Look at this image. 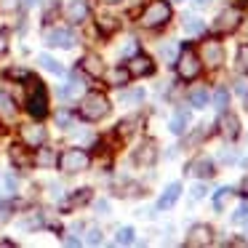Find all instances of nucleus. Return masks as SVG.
I'll use <instances>...</instances> for the list:
<instances>
[{
    "mask_svg": "<svg viewBox=\"0 0 248 248\" xmlns=\"http://www.w3.org/2000/svg\"><path fill=\"white\" fill-rule=\"evenodd\" d=\"M22 139L27 147H40V144H46V128H40V125H24Z\"/></svg>",
    "mask_w": 248,
    "mask_h": 248,
    "instance_id": "nucleus-12",
    "label": "nucleus"
},
{
    "mask_svg": "<svg viewBox=\"0 0 248 248\" xmlns=\"http://www.w3.org/2000/svg\"><path fill=\"white\" fill-rule=\"evenodd\" d=\"M160 56H163V62H168V64H173V62H176V56H179V48H176V43H166V46H160Z\"/></svg>",
    "mask_w": 248,
    "mask_h": 248,
    "instance_id": "nucleus-26",
    "label": "nucleus"
},
{
    "mask_svg": "<svg viewBox=\"0 0 248 248\" xmlns=\"http://www.w3.org/2000/svg\"><path fill=\"white\" fill-rule=\"evenodd\" d=\"M230 195H232V189H219V192H216V198H214V203H216V208H224V203L227 200H230Z\"/></svg>",
    "mask_w": 248,
    "mask_h": 248,
    "instance_id": "nucleus-32",
    "label": "nucleus"
},
{
    "mask_svg": "<svg viewBox=\"0 0 248 248\" xmlns=\"http://www.w3.org/2000/svg\"><path fill=\"white\" fill-rule=\"evenodd\" d=\"M187 125H189V112H184V109H179V112L171 118V131H173L176 136H182L184 131H187Z\"/></svg>",
    "mask_w": 248,
    "mask_h": 248,
    "instance_id": "nucleus-20",
    "label": "nucleus"
},
{
    "mask_svg": "<svg viewBox=\"0 0 248 248\" xmlns=\"http://www.w3.org/2000/svg\"><path fill=\"white\" fill-rule=\"evenodd\" d=\"M203 62H205L208 67H219V64H221V46L216 43V40L203 43Z\"/></svg>",
    "mask_w": 248,
    "mask_h": 248,
    "instance_id": "nucleus-14",
    "label": "nucleus"
},
{
    "mask_svg": "<svg viewBox=\"0 0 248 248\" xmlns=\"http://www.w3.org/2000/svg\"><path fill=\"white\" fill-rule=\"evenodd\" d=\"M144 99V91H125V93H120V102L123 104H136V102H141Z\"/></svg>",
    "mask_w": 248,
    "mask_h": 248,
    "instance_id": "nucleus-29",
    "label": "nucleus"
},
{
    "mask_svg": "<svg viewBox=\"0 0 248 248\" xmlns=\"http://www.w3.org/2000/svg\"><path fill=\"white\" fill-rule=\"evenodd\" d=\"M38 62H40V64H43V70L54 72V75H64V67H62V64H59V62H56V59H51L48 54H40V56H38Z\"/></svg>",
    "mask_w": 248,
    "mask_h": 248,
    "instance_id": "nucleus-24",
    "label": "nucleus"
},
{
    "mask_svg": "<svg viewBox=\"0 0 248 248\" xmlns=\"http://www.w3.org/2000/svg\"><path fill=\"white\" fill-rule=\"evenodd\" d=\"M240 189H243V192H240V195H246V198H248V179H243V184H240Z\"/></svg>",
    "mask_w": 248,
    "mask_h": 248,
    "instance_id": "nucleus-46",
    "label": "nucleus"
},
{
    "mask_svg": "<svg viewBox=\"0 0 248 248\" xmlns=\"http://www.w3.org/2000/svg\"><path fill=\"white\" fill-rule=\"evenodd\" d=\"M192 3H195V8H205V6L211 3V0H192Z\"/></svg>",
    "mask_w": 248,
    "mask_h": 248,
    "instance_id": "nucleus-45",
    "label": "nucleus"
},
{
    "mask_svg": "<svg viewBox=\"0 0 248 248\" xmlns=\"http://www.w3.org/2000/svg\"><path fill=\"white\" fill-rule=\"evenodd\" d=\"M184 32H187V35H200V32H205V22H200V19H189L187 27H184Z\"/></svg>",
    "mask_w": 248,
    "mask_h": 248,
    "instance_id": "nucleus-30",
    "label": "nucleus"
},
{
    "mask_svg": "<svg viewBox=\"0 0 248 248\" xmlns=\"http://www.w3.org/2000/svg\"><path fill=\"white\" fill-rule=\"evenodd\" d=\"M128 78H131L128 67H125V70H120V67H115V70L109 72V83H112L115 88H123L125 83H128Z\"/></svg>",
    "mask_w": 248,
    "mask_h": 248,
    "instance_id": "nucleus-23",
    "label": "nucleus"
},
{
    "mask_svg": "<svg viewBox=\"0 0 248 248\" xmlns=\"http://www.w3.org/2000/svg\"><path fill=\"white\" fill-rule=\"evenodd\" d=\"M176 70H179V78H182V80H192V78L200 75V62H198V56H195L192 48L179 51V56H176Z\"/></svg>",
    "mask_w": 248,
    "mask_h": 248,
    "instance_id": "nucleus-4",
    "label": "nucleus"
},
{
    "mask_svg": "<svg viewBox=\"0 0 248 248\" xmlns=\"http://www.w3.org/2000/svg\"><path fill=\"white\" fill-rule=\"evenodd\" d=\"M67 16H70V22H75V24L86 22V16H88L86 0H72L70 6H67Z\"/></svg>",
    "mask_w": 248,
    "mask_h": 248,
    "instance_id": "nucleus-15",
    "label": "nucleus"
},
{
    "mask_svg": "<svg viewBox=\"0 0 248 248\" xmlns=\"http://www.w3.org/2000/svg\"><path fill=\"white\" fill-rule=\"evenodd\" d=\"M237 24H240V11H237V8H230V11H221L219 16H216L214 30L216 32H232V30H237Z\"/></svg>",
    "mask_w": 248,
    "mask_h": 248,
    "instance_id": "nucleus-7",
    "label": "nucleus"
},
{
    "mask_svg": "<svg viewBox=\"0 0 248 248\" xmlns=\"http://www.w3.org/2000/svg\"><path fill=\"white\" fill-rule=\"evenodd\" d=\"M235 221H248V203H243L240 208L235 211V216H232Z\"/></svg>",
    "mask_w": 248,
    "mask_h": 248,
    "instance_id": "nucleus-35",
    "label": "nucleus"
},
{
    "mask_svg": "<svg viewBox=\"0 0 248 248\" xmlns=\"http://www.w3.org/2000/svg\"><path fill=\"white\" fill-rule=\"evenodd\" d=\"M227 104H230V91H227V88H219V91L214 93V107L227 109Z\"/></svg>",
    "mask_w": 248,
    "mask_h": 248,
    "instance_id": "nucleus-27",
    "label": "nucleus"
},
{
    "mask_svg": "<svg viewBox=\"0 0 248 248\" xmlns=\"http://www.w3.org/2000/svg\"><path fill=\"white\" fill-rule=\"evenodd\" d=\"M19 8V0H0V11H14Z\"/></svg>",
    "mask_w": 248,
    "mask_h": 248,
    "instance_id": "nucleus-37",
    "label": "nucleus"
},
{
    "mask_svg": "<svg viewBox=\"0 0 248 248\" xmlns=\"http://www.w3.org/2000/svg\"><path fill=\"white\" fill-rule=\"evenodd\" d=\"M46 43L48 46H56V48H72L75 46V35L70 32V30H46Z\"/></svg>",
    "mask_w": 248,
    "mask_h": 248,
    "instance_id": "nucleus-6",
    "label": "nucleus"
},
{
    "mask_svg": "<svg viewBox=\"0 0 248 248\" xmlns=\"http://www.w3.org/2000/svg\"><path fill=\"white\" fill-rule=\"evenodd\" d=\"M221 160H224V163H232V160H235V152H221Z\"/></svg>",
    "mask_w": 248,
    "mask_h": 248,
    "instance_id": "nucleus-44",
    "label": "nucleus"
},
{
    "mask_svg": "<svg viewBox=\"0 0 248 248\" xmlns=\"http://www.w3.org/2000/svg\"><path fill=\"white\" fill-rule=\"evenodd\" d=\"M56 163H59V168L64 173H80V171H86V168H88L91 157H88L86 150H64Z\"/></svg>",
    "mask_w": 248,
    "mask_h": 248,
    "instance_id": "nucleus-3",
    "label": "nucleus"
},
{
    "mask_svg": "<svg viewBox=\"0 0 248 248\" xmlns=\"http://www.w3.org/2000/svg\"><path fill=\"white\" fill-rule=\"evenodd\" d=\"M80 67H83V70H86L91 78H99V75L104 72V64H102V59H99L96 54H86V56H83V62H80Z\"/></svg>",
    "mask_w": 248,
    "mask_h": 248,
    "instance_id": "nucleus-16",
    "label": "nucleus"
},
{
    "mask_svg": "<svg viewBox=\"0 0 248 248\" xmlns=\"http://www.w3.org/2000/svg\"><path fill=\"white\" fill-rule=\"evenodd\" d=\"M152 70H155V64H152L150 56H144V54H134V56H131V62H128V72H131V78L152 75Z\"/></svg>",
    "mask_w": 248,
    "mask_h": 248,
    "instance_id": "nucleus-8",
    "label": "nucleus"
},
{
    "mask_svg": "<svg viewBox=\"0 0 248 248\" xmlns=\"http://www.w3.org/2000/svg\"><path fill=\"white\" fill-rule=\"evenodd\" d=\"M35 3H43V0H24V6H35Z\"/></svg>",
    "mask_w": 248,
    "mask_h": 248,
    "instance_id": "nucleus-47",
    "label": "nucleus"
},
{
    "mask_svg": "<svg viewBox=\"0 0 248 248\" xmlns=\"http://www.w3.org/2000/svg\"><path fill=\"white\" fill-rule=\"evenodd\" d=\"M99 27H102V32H115V30H118V22H115V19H102V22H99Z\"/></svg>",
    "mask_w": 248,
    "mask_h": 248,
    "instance_id": "nucleus-34",
    "label": "nucleus"
},
{
    "mask_svg": "<svg viewBox=\"0 0 248 248\" xmlns=\"http://www.w3.org/2000/svg\"><path fill=\"white\" fill-rule=\"evenodd\" d=\"M224 112V109H221ZM219 131L224 139H237V134H240V120H237V115L232 112H224L219 118Z\"/></svg>",
    "mask_w": 248,
    "mask_h": 248,
    "instance_id": "nucleus-9",
    "label": "nucleus"
},
{
    "mask_svg": "<svg viewBox=\"0 0 248 248\" xmlns=\"http://www.w3.org/2000/svg\"><path fill=\"white\" fill-rule=\"evenodd\" d=\"M56 123H59V125H67V123H70V115H67V112H59V115H56Z\"/></svg>",
    "mask_w": 248,
    "mask_h": 248,
    "instance_id": "nucleus-40",
    "label": "nucleus"
},
{
    "mask_svg": "<svg viewBox=\"0 0 248 248\" xmlns=\"http://www.w3.org/2000/svg\"><path fill=\"white\" fill-rule=\"evenodd\" d=\"M134 160H136V163H141V166H152V163L157 160V150H155V141H152V139H147L144 144H141L139 150L134 152Z\"/></svg>",
    "mask_w": 248,
    "mask_h": 248,
    "instance_id": "nucleus-11",
    "label": "nucleus"
},
{
    "mask_svg": "<svg viewBox=\"0 0 248 248\" xmlns=\"http://www.w3.org/2000/svg\"><path fill=\"white\" fill-rule=\"evenodd\" d=\"M179 3H184V0H179Z\"/></svg>",
    "mask_w": 248,
    "mask_h": 248,
    "instance_id": "nucleus-50",
    "label": "nucleus"
},
{
    "mask_svg": "<svg viewBox=\"0 0 248 248\" xmlns=\"http://www.w3.org/2000/svg\"><path fill=\"white\" fill-rule=\"evenodd\" d=\"M88 198H91V192H88V189H80V192H78L75 198L70 200V203H72V205H80V203H86Z\"/></svg>",
    "mask_w": 248,
    "mask_h": 248,
    "instance_id": "nucleus-36",
    "label": "nucleus"
},
{
    "mask_svg": "<svg viewBox=\"0 0 248 248\" xmlns=\"http://www.w3.org/2000/svg\"><path fill=\"white\" fill-rule=\"evenodd\" d=\"M8 51V32H0V56H6Z\"/></svg>",
    "mask_w": 248,
    "mask_h": 248,
    "instance_id": "nucleus-39",
    "label": "nucleus"
},
{
    "mask_svg": "<svg viewBox=\"0 0 248 248\" xmlns=\"http://www.w3.org/2000/svg\"><path fill=\"white\" fill-rule=\"evenodd\" d=\"M171 19V6H168L166 0H152L150 6L144 8V14H141V27L147 30H155V27H163V24Z\"/></svg>",
    "mask_w": 248,
    "mask_h": 248,
    "instance_id": "nucleus-1",
    "label": "nucleus"
},
{
    "mask_svg": "<svg viewBox=\"0 0 248 248\" xmlns=\"http://www.w3.org/2000/svg\"><path fill=\"white\" fill-rule=\"evenodd\" d=\"M104 3H120V0H104Z\"/></svg>",
    "mask_w": 248,
    "mask_h": 248,
    "instance_id": "nucleus-49",
    "label": "nucleus"
},
{
    "mask_svg": "<svg viewBox=\"0 0 248 248\" xmlns=\"http://www.w3.org/2000/svg\"><path fill=\"white\" fill-rule=\"evenodd\" d=\"M80 93H83V83H80V78H78V75L72 78L64 88H62V96H64V99H78Z\"/></svg>",
    "mask_w": 248,
    "mask_h": 248,
    "instance_id": "nucleus-22",
    "label": "nucleus"
},
{
    "mask_svg": "<svg viewBox=\"0 0 248 248\" xmlns=\"http://www.w3.org/2000/svg\"><path fill=\"white\" fill-rule=\"evenodd\" d=\"M189 102H192V107H205V104H208V91H205V88H195L192 93H189Z\"/></svg>",
    "mask_w": 248,
    "mask_h": 248,
    "instance_id": "nucleus-25",
    "label": "nucleus"
},
{
    "mask_svg": "<svg viewBox=\"0 0 248 248\" xmlns=\"http://www.w3.org/2000/svg\"><path fill=\"white\" fill-rule=\"evenodd\" d=\"M189 173H192V176H200V179H211L214 176V163L208 160V157H195L192 163H189V168H187Z\"/></svg>",
    "mask_w": 248,
    "mask_h": 248,
    "instance_id": "nucleus-13",
    "label": "nucleus"
},
{
    "mask_svg": "<svg viewBox=\"0 0 248 248\" xmlns=\"http://www.w3.org/2000/svg\"><path fill=\"white\" fill-rule=\"evenodd\" d=\"M179 195H182V184H171V187H168L166 192L160 195V200H157V208H171V205L179 200Z\"/></svg>",
    "mask_w": 248,
    "mask_h": 248,
    "instance_id": "nucleus-17",
    "label": "nucleus"
},
{
    "mask_svg": "<svg viewBox=\"0 0 248 248\" xmlns=\"http://www.w3.org/2000/svg\"><path fill=\"white\" fill-rule=\"evenodd\" d=\"M86 243H88V246H96V243H102V232H99L96 227H91V230H88Z\"/></svg>",
    "mask_w": 248,
    "mask_h": 248,
    "instance_id": "nucleus-33",
    "label": "nucleus"
},
{
    "mask_svg": "<svg viewBox=\"0 0 248 248\" xmlns=\"http://www.w3.org/2000/svg\"><path fill=\"white\" fill-rule=\"evenodd\" d=\"M208 243H211V227L195 224L192 230H189V237H187L189 248H200V246H208Z\"/></svg>",
    "mask_w": 248,
    "mask_h": 248,
    "instance_id": "nucleus-10",
    "label": "nucleus"
},
{
    "mask_svg": "<svg viewBox=\"0 0 248 248\" xmlns=\"http://www.w3.org/2000/svg\"><path fill=\"white\" fill-rule=\"evenodd\" d=\"M115 243H118V246H131V243H134V230H131V227H123V230H118V237H115Z\"/></svg>",
    "mask_w": 248,
    "mask_h": 248,
    "instance_id": "nucleus-28",
    "label": "nucleus"
},
{
    "mask_svg": "<svg viewBox=\"0 0 248 248\" xmlns=\"http://www.w3.org/2000/svg\"><path fill=\"white\" fill-rule=\"evenodd\" d=\"M237 70L248 72V46H240V48H237Z\"/></svg>",
    "mask_w": 248,
    "mask_h": 248,
    "instance_id": "nucleus-31",
    "label": "nucleus"
},
{
    "mask_svg": "<svg viewBox=\"0 0 248 248\" xmlns=\"http://www.w3.org/2000/svg\"><path fill=\"white\" fill-rule=\"evenodd\" d=\"M56 160H59V157H56V152L51 150V147L40 144L38 155H35V163H38V166H43V168H51V166H56Z\"/></svg>",
    "mask_w": 248,
    "mask_h": 248,
    "instance_id": "nucleus-18",
    "label": "nucleus"
},
{
    "mask_svg": "<svg viewBox=\"0 0 248 248\" xmlns=\"http://www.w3.org/2000/svg\"><path fill=\"white\" fill-rule=\"evenodd\" d=\"M205 192H208V189H205V184H195V187H192V198L195 200H200Z\"/></svg>",
    "mask_w": 248,
    "mask_h": 248,
    "instance_id": "nucleus-38",
    "label": "nucleus"
},
{
    "mask_svg": "<svg viewBox=\"0 0 248 248\" xmlns=\"http://www.w3.org/2000/svg\"><path fill=\"white\" fill-rule=\"evenodd\" d=\"M237 93H240V96H248V83L246 80L237 83Z\"/></svg>",
    "mask_w": 248,
    "mask_h": 248,
    "instance_id": "nucleus-41",
    "label": "nucleus"
},
{
    "mask_svg": "<svg viewBox=\"0 0 248 248\" xmlns=\"http://www.w3.org/2000/svg\"><path fill=\"white\" fill-rule=\"evenodd\" d=\"M235 3H237V6H243V3H246V0H235Z\"/></svg>",
    "mask_w": 248,
    "mask_h": 248,
    "instance_id": "nucleus-48",
    "label": "nucleus"
},
{
    "mask_svg": "<svg viewBox=\"0 0 248 248\" xmlns=\"http://www.w3.org/2000/svg\"><path fill=\"white\" fill-rule=\"evenodd\" d=\"M27 109L32 118H43L46 112H48V96H46V88L40 86L38 80H35V91L30 93L27 99Z\"/></svg>",
    "mask_w": 248,
    "mask_h": 248,
    "instance_id": "nucleus-5",
    "label": "nucleus"
},
{
    "mask_svg": "<svg viewBox=\"0 0 248 248\" xmlns=\"http://www.w3.org/2000/svg\"><path fill=\"white\" fill-rule=\"evenodd\" d=\"M14 115H16V104H14V99L8 96V93H3V91H0V118L11 120Z\"/></svg>",
    "mask_w": 248,
    "mask_h": 248,
    "instance_id": "nucleus-21",
    "label": "nucleus"
},
{
    "mask_svg": "<svg viewBox=\"0 0 248 248\" xmlns=\"http://www.w3.org/2000/svg\"><path fill=\"white\" fill-rule=\"evenodd\" d=\"M0 221H8V205H0Z\"/></svg>",
    "mask_w": 248,
    "mask_h": 248,
    "instance_id": "nucleus-43",
    "label": "nucleus"
},
{
    "mask_svg": "<svg viewBox=\"0 0 248 248\" xmlns=\"http://www.w3.org/2000/svg\"><path fill=\"white\" fill-rule=\"evenodd\" d=\"M109 112V102H107V96L104 93H88L86 99H83V104H80V118L83 120H102L104 115Z\"/></svg>",
    "mask_w": 248,
    "mask_h": 248,
    "instance_id": "nucleus-2",
    "label": "nucleus"
},
{
    "mask_svg": "<svg viewBox=\"0 0 248 248\" xmlns=\"http://www.w3.org/2000/svg\"><path fill=\"white\" fill-rule=\"evenodd\" d=\"M123 54H125V56H134V54H136V43H134V40H131V43L123 48Z\"/></svg>",
    "mask_w": 248,
    "mask_h": 248,
    "instance_id": "nucleus-42",
    "label": "nucleus"
},
{
    "mask_svg": "<svg viewBox=\"0 0 248 248\" xmlns=\"http://www.w3.org/2000/svg\"><path fill=\"white\" fill-rule=\"evenodd\" d=\"M11 163H14L16 168H27L30 163H32V157L27 155V150H24V147L14 144V147H11Z\"/></svg>",
    "mask_w": 248,
    "mask_h": 248,
    "instance_id": "nucleus-19",
    "label": "nucleus"
}]
</instances>
